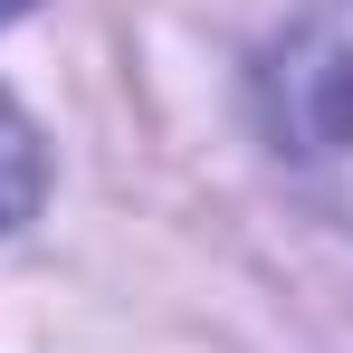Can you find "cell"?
I'll list each match as a JSON object with an SVG mask.
<instances>
[{"label": "cell", "mask_w": 353, "mask_h": 353, "mask_svg": "<svg viewBox=\"0 0 353 353\" xmlns=\"http://www.w3.org/2000/svg\"><path fill=\"white\" fill-rule=\"evenodd\" d=\"M19 10H29V0H0V19H19Z\"/></svg>", "instance_id": "3"}, {"label": "cell", "mask_w": 353, "mask_h": 353, "mask_svg": "<svg viewBox=\"0 0 353 353\" xmlns=\"http://www.w3.org/2000/svg\"><path fill=\"white\" fill-rule=\"evenodd\" d=\"M39 181H48V163H39V134H29V115L0 96V230H19V220L39 210Z\"/></svg>", "instance_id": "2"}, {"label": "cell", "mask_w": 353, "mask_h": 353, "mask_svg": "<svg viewBox=\"0 0 353 353\" xmlns=\"http://www.w3.org/2000/svg\"><path fill=\"white\" fill-rule=\"evenodd\" d=\"M258 124L277 172L353 230V0H305L258 67Z\"/></svg>", "instance_id": "1"}]
</instances>
